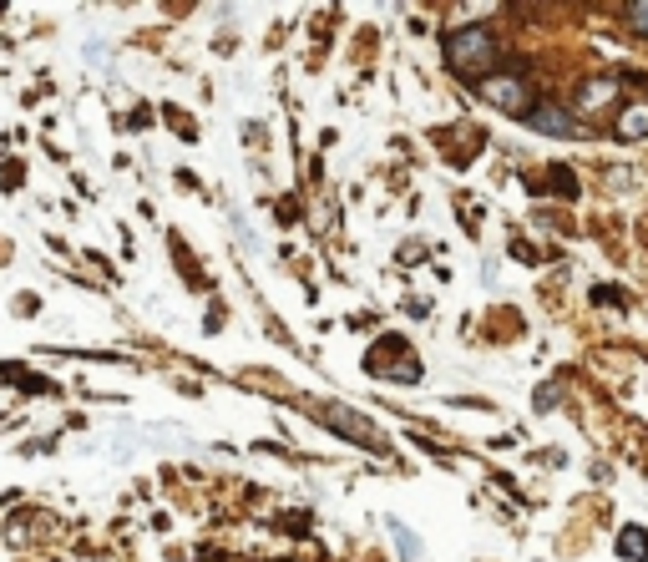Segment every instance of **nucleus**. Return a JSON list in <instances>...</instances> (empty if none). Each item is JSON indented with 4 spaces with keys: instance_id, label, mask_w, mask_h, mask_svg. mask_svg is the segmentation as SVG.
I'll return each mask as SVG.
<instances>
[{
    "instance_id": "nucleus-4",
    "label": "nucleus",
    "mask_w": 648,
    "mask_h": 562,
    "mask_svg": "<svg viewBox=\"0 0 648 562\" xmlns=\"http://www.w3.org/2000/svg\"><path fill=\"white\" fill-rule=\"evenodd\" d=\"M527 127L547 132V137H567V132H578V117L567 107H557V102H532L527 107Z\"/></svg>"
},
{
    "instance_id": "nucleus-7",
    "label": "nucleus",
    "mask_w": 648,
    "mask_h": 562,
    "mask_svg": "<svg viewBox=\"0 0 648 562\" xmlns=\"http://www.w3.org/2000/svg\"><path fill=\"white\" fill-rule=\"evenodd\" d=\"M628 26L638 36H648V0H633V6H628Z\"/></svg>"
},
{
    "instance_id": "nucleus-1",
    "label": "nucleus",
    "mask_w": 648,
    "mask_h": 562,
    "mask_svg": "<svg viewBox=\"0 0 648 562\" xmlns=\"http://www.w3.org/2000/svg\"><path fill=\"white\" fill-rule=\"evenodd\" d=\"M497 36L486 26H461L446 36V61L456 76H476V82H486V66H497Z\"/></svg>"
},
{
    "instance_id": "nucleus-6",
    "label": "nucleus",
    "mask_w": 648,
    "mask_h": 562,
    "mask_svg": "<svg viewBox=\"0 0 648 562\" xmlns=\"http://www.w3.org/2000/svg\"><path fill=\"white\" fill-rule=\"evenodd\" d=\"M618 557L648 562V532H643V527H623V532H618Z\"/></svg>"
},
{
    "instance_id": "nucleus-5",
    "label": "nucleus",
    "mask_w": 648,
    "mask_h": 562,
    "mask_svg": "<svg viewBox=\"0 0 648 562\" xmlns=\"http://www.w3.org/2000/svg\"><path fill=\"white\" fill-rule=\"evenodd\" d=\"M613 137H618V142H643V137H648V97L623 102V112H618V122H613Z\"/></svg>"
},
{
    "instance_id": "nucleus-3",
    "label": "nucleus",
    "mask_w": 648,
    "mask_h": 562,
    "mask_svg": "<svg viewBox=\"0 0 648 562\" xmlns=\"http://www.w3.org/2000/svg\"><path fill=\"white\" fill-rule=\"evenodd\" d=\"M608 102H618V76H588V82L578 87V97H573V112L578 117H598Z\"/></svg>"
},
{
    "instance_id": "nucleus-2",
    "label": "nucleus",
    "mask_w": 648,
    "mask_h": 562,
    "mask_svg": "<svg viewBox=\"0 0 648 562\" xmlns=\"http://www.w3.org/2000/svg\"><path fill=\"white\" fill-rule=\"evenodd\" d=\"M476 92H481V102H492L502 112H522L527 117V107H532V92H527V82L517 71H492L486 82H476Z\"/></svg>"
}]
</instances>
